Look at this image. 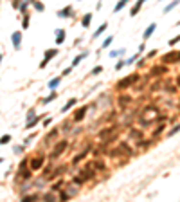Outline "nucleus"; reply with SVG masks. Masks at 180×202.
<instances>
[{"instance_id":"obj_1","label":"nucleus","mask_w":180,"mask_h":202,"mask_svg":"<svg viewBox=\"0 0 180 202\" xmlns=\"http://www.w3.org/2000/svg\"><path fill=\"white\" fill-rule=\"evenodd\" d=\"M139 79H141V76H139L137 72H133V74H130V76H126V78H123V79H119V81H117V89H119V90L130 89L131 85H137Z\"/></svg>"},{"instance_id":"obj_18","label":"nucleus","mask_w":180,"mask_h":202,"mask_svg":"<svg viewBox=\"0 0 180 202\" xmlns=\"http://www.w3.org/2000/svg\"><path fill=\"white\" fill-rule=\"evenodd\" d=\"M59 81H61V78H59V76H58V78H52L51 81H49V85H47V87H49L51 90H56V87L59 85Z\"/></svg>"},{"instance_id":"obj_49","label":"nucleus","mask_w":180,"mask_h":202,"mask_svg":"<svg viewBox=\"0 0 180 202\" xmlns=\"http://www.w3.org/2000/svg\"><path fill=\"white\" fill-rule=\"evenodd\" d=\"M0 63H2V54H0Z\"/></svg>"},{"instance_id":"obj_11","label":"nucleus","mask_w":180,"mask_h":202,"mask_svg":"<svg viewBox=\"0 0 180 202\" xmlns=\"http://www.w3.org/2000/svg\"><path fill=\"white\" fill-rule=\"evenodd\" d=\"M144 2H146V0H139V2H137V4H135V5H133V7H131V11H130V16H137Z\"/></svg>"},{"instance_id":"obj_24","label":"nucleus","mask_w":180,"mask_h":202,"mask_svg":"<svg viewBox=\"0 0 180 202\" xmlns=\"http://www.w3.org/2000/svg\"><path fill=\"white\" fill-rule=\"evenodd\" d=\"M32 5H34V7H36V11H40V13H42L43 9H45V5L42 4V2H36V0H32V2H31Z\"/></svg>"},{"instance_id":"obj_6","label":"nucleus","mask_w":180,"mask_h":202,"mask_svg":"<svg viewBox=\"0 0 180 202\" xmlns=\"http://www.w3.org/2000/svg\"><path fill=\"white\" fill-rule=\"evenodd\" d=\"M168 72V65H157V67H153V69L150 70V76H160V74H166Z\"/></svg>"},{"instance_id":"obj_23","label":"nucleus","mask_w":180,"mask_h":202,"mask_svg":"<svg viewBox=\"0 0 180 202\" xmlns=\"http://www.w3.org/2000/svg\"><path fill=\"white\" fill-rule=\"evenodd\" d=\"M86 58V52H83V54H79L74 58V62H72V65H79V62H83V60Z\"/></svg>"},{"instance_id":"obj_3","label":"nucleus","mask_w":180,"mask_h":202,"mask_svg":"<svg viewBox=\"0 0 180 202\" xmlns=\"http://www.w3.org/2000/svg\"><path fill=\"white\" fill-rule=\"evenodd\" d=\"M162 62L166 65H169V63H178L180 62V51H171L168 52L166 56H162Z\"/></svg>"},{"instance_id":"obj_19","label":"nucleus","mask_w":180,"mask_h":202,"mask_svg":"<svg viewBox=\"0 0 180 202\" xmlns=\"http://www.w3.org/2000/svg\"><path fill=\"white\" fill-rule=\"evenodd\" d=\"M115 126H110V128L108 130H101V132H99V137H106V136H110V134H115Z\"/></svg>"},{"instance_id":"obj_12","label":"nucleus","mask_w":180,"mask_h":202,"mask_svg":"<svg viewBox=\"0 0 180 202\" xmlns=\"http://www.w3.org/2000/svg\"><path fill=\"white\" fill-rule=\"evenodd\" d=\"M155 29H157V24H150V25H148V29L144 31L142 38H144V40H148V38H150V36L153 35V33H155Z\"/></svg>"},{"instance_id":"obj_21","label":"nucleus","mask_w":180,"mask_h":202,"mask_svg":"<svg viewBox=\"0 0 180 202\" xmlns=\"http://www.w3.org/2000/svg\"><path fill=\"white\" fill-rule=\"evenodd\" d=\"M126 4H128V0H119V2L115 4V7H114V13H119V11H121L123 7H124V5Z\"/></svg>"},{"instance_id":"obj_36","label":"nucleus","mask_w":180,"mask_h":202,"mask_svg":"<svg viewBox=\"0 0 180 202\" xmlns=\"http://www.w3.org/2000/svg\"><path fill=\"white\" fill-rule=\"evenodd\" d=\"M126 65V62H124V60H119V62H117V65H115V70H119V69H123V67Z\"/></svg>"},{"instance_id":"obj_43","label":"nucleus","mask_w":180,"mask_h":202,"mask_svg":"<svg viewBox=\"0 0 180 202\" xmlns=\"http://www.w3.org/2000/svg\"><path fill=\"white\" fill-rule=\"evenodd\" d=\"M34 116H36V114H34V110H29V114H27V119L31 121V119H32V117H34Z\"/></svg>"},{"instance_id":"obj_20","label":"nucleus","mask_w":180,"mask_h":202,"mask_svg":"<svg viewBox=\"0 0 180 202\" xmlns=\"http://www.w3.org/2000/svg\"><path fill=\"white\" fill-rule=\"evenodd\" d=\"M119 148H121V150H123V152H124L128 157H131V153H133V152H131V148H130L128 144H126V143H121V144H119Z\"/></svg>"},{"instance_id":"obj_44","label":"nucleus","mask_w":180,"mask_h":202,"mask_svg":"<svg viewBox=\"0 0 180 202\" xmlns=\"http://www.w3.org/2000/svg\"><path fill=\"white\" fill-rule=\"evenodd\" d=\"M27 25H29V16H25L24 18V29H27Z\"/></svg>"},{"instance_id":"obj_33","label":"nucleus","mask_w":180,"mask_h":202,"mask_svg":"<svg viewBox=\"0 0 180 202\" xmlns=\"http://www.w3.org/2000/svg\"><path fill=\"white\" fill-rule=\"evenodd\" d=\"M101 72H103V67L97 65V67H94V69H92V76H94V74H101Z\"/></svg>"},{"instance_id":"obj_9","label":"nucleus","mask_w":180,"mask_h":202,"mask_svg":"<svg viewBox=\"0 0 180 202\" xmlns=\"http://www.w3.org/2000/svg\"><path fill=\"white\" fill-rule=\"evenodd\" d=\"M58 16L59 18H69V16H72V7H70V5H67V7L59 9L58 11Z\"/></svg>"},{"instance_id":"obj_13","label":"nucleus","mask_w":180,"mask_h":202,"mask_svg":"<svg viewBox=\"0 0 180 202\" xmlns=\"http://www.w3.org/2000/svg\"><path fill=\"white\" fill-rule=\"evenodd\" d=\"M157 106H146V108L142 110V116H151V117H155V114H157Z\"/></svg>"},{"instance_id":"obj_32","label":"nucleus","mask_w":180,"mask_h":202,"mask_svg":"<svg viewBox=\"0 0 180 202\" xmlns=\"http://www.w3.org/2000/svg\"><path fill=\"white\" fill-rule=\"evenodd\" d=\"M178 42H180V35H178V36H175V38H171V40H169V42H168V43H169V45L173 47V45H177Z\"/></svg>"},{"instance_id":"obj_31","label":"nucleus","mask_w":180,"mask_h":202,"mask_svg":"<svg viewBox=\"0 0 180 202\" xmlns=\"http://www.w3.org/2000/svg\"><path fill=\"white\" fill-rule=\"evenodd\" d=\"M9 141H11V136H9V134H7V136H4V137H0V144H7V143H9Z\"/></svg>"},{"instance_id":"obj_27","label":"nucleus","mask_w":180,"mask_h":202,"mask_svg":"<svg viewBox=\"0 0 180 202\" xmlns=\"http://www.w3.org/2000/svg\"><path fill=\"white\" fill-rule=\"evenodd\" d=\"M123 54H124V49H117V51H112L110 52L112 58H117V56H123Z\"/></svg>"},{"instance_id":"obj_29","label":"nucleus","mask_w":180,"mask_h":202,"mask_svg":"<svg viewBox=\"0 0 180 202\" xmlns=\"http://www.w3.org/2000/svg\"><path fill=\"white\" fill-rule=\"evenodd\" d=\"M112 42H114V36H108V38H104V42H103V45H101V47H103V49H106V47H108Z\"/></svg>"},{"instance_id":"obj_30","label":"nucleus","mask_w":180,"mask_h":202,"mask_svg":"<svg viewBox=\"0 0 180 202\" xmlns=\"http://www.w3.org/2000/svg\"><path fill=\"white\" fill-rule=\"evenodd\" d=\"M31 200H38V195H24V202H31Z\"/></svg>"},{"instance_id":"obj_38","label":"nucleus","mask_w":180,"mask_h":202,"mask_svg":"<svg viewBox=\"0 0 180 202\" xmlns=\"http://www.w3.org/2000/svg\"><path fill=\"white\" fill-rule=\"evenodd\" d=\"M160 81H157V83H153V87H151V90H158V89H160Z\"/></svg>"},{"instance_id":"obj_45","label":"nucleus","mask_w":180,"mask_h":202,"mask_svg":"<svg viewBox=\"0 0 180 202\" xmlns=\"http://www.w3.org/2000/svg\"><path fill=\"white\" fill-rule=\"evenodd\" d=\"M34 137H36V134H31V136H29L27 139H25V143H31V141H32V139H34Z\"/></svg>"},{"instance_id":"obj_7","label":"nucleus","mask_w":180,"mask_h":202,"mask_svg":"<svg viewBox=\"0 0 180 202\" xmlns=\"http://www.w3.org/2000/svg\"><path fill=\"white\" fill-rule=\"evenodd\" d=\"M11 40H13V47L18 51L20 45H22V33H20V31H15V33H13V36H11Z\"/></svg>"},{"instance_id":"obj_35","label":"nucleus","mask_w":180,"mask_h":202,"mask_svg":"<svg viewBox=\"0 0 180 202\" xmlns=\"http://www.w3.org/2000/svg\"><path fill=\"white\" fill-rule=\"evenodd\" d=\"M92 166H94V168H97V170H104V164H103V163H99V161L92 163Z\"/></svg>"},{"instance_id":"obj_22","label":"nucleus","mask_w":180,"mask_h":202,"mask_svg":"<svg viewBox=\"0 0 180 202\" xmlns=\"http://www.w3.org/2000/svg\"><path fill=\"white\" fill-rule=\"evenodd\" d=\"M106 27H108V24H106V22H104V24H101V25H99V27H97V31H94V38H97V36H99V35H101V33H103V31H104Z\"/></svg>"},{"instance_id":"obj_25","label":"nucleus","mask_w":180,"mask_h":202,"mask_svg":"<svg viewBox=\"0 0 180 202\" xmlns=\"http://www.w3.org/2000/svg\"><path fill=\"white\" fill-rule=\"evenodd\" d=\"M178 4H180V0H175V2H171V4L168 5V7H166V9H164V13H169L171 9H175V7H177V5H178Z\"/></svg>"},{"instance_id":"obj_28","label":"nucleus","mask_w":180,"mask_h":202,"mask_svg":"<svg viewBox=\"0 0 180 202\" xmlns=\"http://www.w3.org/2000/svg\"><path fill=\"white\" fill-rule=\"evenodd\" d=\"M54 98H56V92H54V90H52V94H51V96L43 99V105H49V103H51V101H54Z\"/></svg>"},{"instance_id":"obj_17","label":"nucleus","mask_w":180,"mask_h":202,"mask_svg":"<svg viewBox=\"0 0 180 202\" xmlns=\"http://www.w3.org/2000/svg\"><path fill=\"white\" fill-rule=\"evenodd\" d=\"M86 153H88V148H86V150H85V152H81V153H78V155H76L74 159H72V164H78V163H79V161H83V159L86 157Z\"/></svg>"},{"instance_id":"obj_42","label":"nucleus","mask_w":180,"mask_h":202,"mask_svg":"<svg viewBox=\"0 0 180 202\" xmlns=\"http://www.w3.org/2000/svg\"><path fill=\"white\" fill-rule=\"evenodd\" d=\"M72 72V69H70V67H69V69H65L63 72H61V76H69V74Z\"/></svg>"},{"instance_id":"obj_4","label":"nucleus","mask_w":180,"mask_h":202,"mask_svg":"<svg viewBox=\"0 0 180 202\" xmlns=\"http://www.w3.org/2000/svg\"><path fill=\"white\" fill-rule=\"evenodd\" d=\"M45 164V157H32L31 161H29V168H31V171H38L40 168H42Z\"/></svg>"},{"instance_id":"obj_26","label":"nucleus","mask_w":180,"mask_h":202,"mask_svg":"<svg viewBox=\"0 0 180 202\" xmlns=\"http://www.w3.org/2000/svg\"><path fill=\"white\" fill-rule=\"evenodd\" d=\"M177 132H180V125H175V126H173V128L168 132V137H173V136H175V134Z\"/></svg>"},{"instance_id":"obj_47","label":"nucleus","mask_w":180,"mask_h":202,"mask_svg":"<svg viewBox=\"0 0 180 202\" xmlns=\"http://www.w3.org/2000/svg\"><path fill=\"white\" fill-rule=\"evenodd\" d=\"M177 85H178V87H180V76H178V78H177Z\"/></svg>"},{"instance_id":"obj_41","label":"nucleus","mask_w":180,"mask_h":202,"mask_svg":"<svg viewBox=\"0 0 180 202\" xmlns=\"http://www.w3.org/2000/svg\"><path fill=\"white\" fill-rule=\"evenodd\" d=\"M43 199H45V200H54L56 197H54V195H52V193H47V195H45Z\"/></svg>"},{"instance_id":"obj_40","label":"nucleus","mask_w":180,"mask_h":202,"mask_svg":"<svg viewBox=\"0 0 180 202\" xmlns=\"http://www.w3.org/2000/svg\"><path fill=\"white\" fill-rule=\"evenodd\" d=\"M61 186H63L61 182H56L54 186H52V190H54V191H58V190H61Z\"/></svg>"},{"instance_id":"obj_8","label":"nucleus","mask_w":180,"mask_h":202,"mask_svg":"<svg viewBox=\"0 0 180 202\" xmlns=\"http://www.w3.org/2000/svg\"><path fill=\"white\" fill-rule=\"evenodd\" d=\"M86 110H88V106H81V108H79V110H76V114H74V121H81L85 116H86Z\"/></svg>"},{"instance_id":"obj_46","label":"nucleus","mask_w":180,"mask_h":202,"mask_svg":"<svg viewBox=\"0 0 180 202\" xmlns=\"http://www.w3.org/2000/svg\"><path fill=\"white\" fill-rule=\"evenodd\" d=\"M43 125L47 126V125H51V117H47V119H43Z\"/></svg>"},{"instance_id":"obj_5","label":"nucleus","mask_w":180,"mask_h":202,"mask_svg":"<svg viewBox=\"0 0 180 202\" xmlns=\"http://www.w3.org/2000/svg\"><path fill=\"white\" fill-rule=\"evenodd\" d=\"M56 54H58V49H49V51H45V58H43V62L40 63V69H43V67L47 65V63H49Z\"/></svg>"},{"instance_id":"obj_15","label":"nucleus","mask_w":180,"mask_h":202,"mask_svg":"<svg viewBox=\"0 0 180 202\" xmlns=\"http://www.w3.org/2000/svg\"><path fill=\"white\" fill-rule=\"evenodd\" d=\"M76 103H78V99H76V98H72V99H69V103H65V105H63V108H61V112H69V110L72 108V106H74V105H76Z\"/></svg>"},{"instance_id":"obj_10","label":"nucleus","mask_w":180,"mask_h":202,"mask_svg":"<svg viewBox=\"0 0 180 202\" xmlns=\"http://www.w3.org/2000/svg\"><path fill=\"white\" fill-rule=\"evenodd\" d=\"M65 36H67L65 29H56V43H58V45H61V43L65 42Z\"/></svg>"},{"instance_id":"obj_37","label":"nucleus","mask_w":180,"mask_h":202,"mask_svg":"<svg viewBox=\"0 0 180 202\" xmlns=\"http://www.w3.org/2000/svg\"><path fill=\"white\" fill-rule=\"evenodd\" d=\"M141 136H142V134L139 132V130H131V137H137V139H139Z\"/></svg>"},{"instance_id":"obj_39","label":"nucleus","mask_w":180,"mask_h":202,"mask_svg":"<svg viewBox=\"0 0 180 202\" xmlns=\"http://www.w3.org/2000/svg\"><path fill=\"white\" fill-rule=\"evenodd\" d=\"M162 130H164V125H160V126H158V128H157L155 132H153V136H158V134H160Z\"/></svg>"},{"instance_id":"obj_16","label":"nucleus","mask_w":180,"mask_h":202,"mask_svg":"<svg viewBox=\"0 0 180 202\" xmlns=\"http://www.w3.org/2000/svg\"><path fill=\"white\" fill-rule=\"evenodd\" d=\"M117 99H119V105H121V106H128L131 103V98L130 96H119Z\"/></svg>"},{"instance_id":"obj_48","label":"nucleus","mask_w":180,"mask_h":202,"mask_svg":"<svg viewBox=\"0 0 180 202\" xmlns=\"http://www.w3.org/2000/svg\"><path fill=\"white\" fill-rule=\"evenodd\" d=\"M32 2V0H24V4H31Z\"/></svg>"},{"instance_id":"obj_34","label":"nucleus","mask_w":180,"mask_h":202,"mask_svg":"<svg viewBox=\"0 0 180 202\" xmlns=\"http://www.w3.org/2000/svg\"><path fill=\"white\" fill-rule=\"evenodd\" d=\"M69 199H70V195L67 193V191H61V193H59V200H69Z\"/></svg>"},{"instance_id":"obj_2","label":"nucleus","mask_w":180,"mask_h":202,"mask_svg":"<svg viewBox=\"0 0 180 202\" xmlns=\"http://www.w3.org/2000/svg\"><path fill=\"white\" fill-rule=\"evenodd\" d=\"M67 148H69V141H65V139H63V141H58L56 146L52 148V152H51V155H49V157H51V159H58V157L67 150Z\"/></svg>"},{"instance_id":"obj_14","label":"nucleus","mask_w":180,"mask_h":202,"mask_svg":"<svg viewBox=\"0 0 180 202\" xmlns=\"http://www.w3.org/2000/svg\"><path fill=\"white\" fill-rule=\"evenodd\" d=\"M90 22H92V13H86V15L81 18V25L83 27H90Z\"/></svg>"}]
</instances>
